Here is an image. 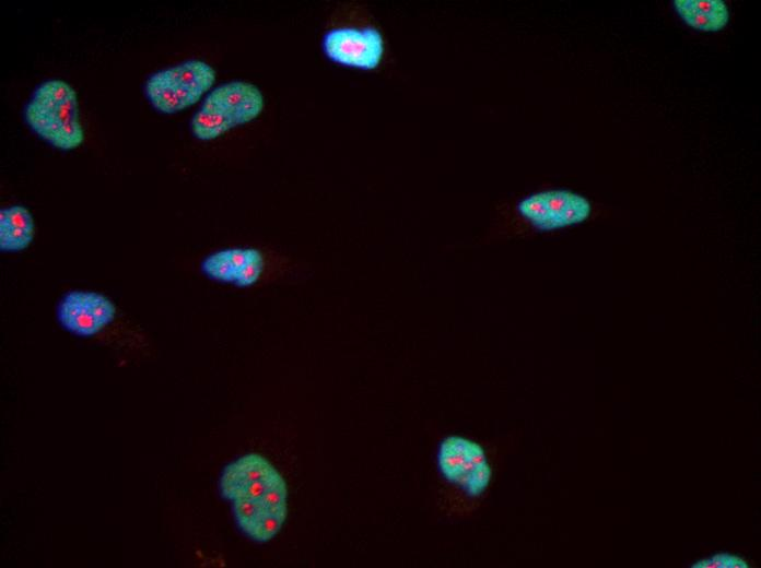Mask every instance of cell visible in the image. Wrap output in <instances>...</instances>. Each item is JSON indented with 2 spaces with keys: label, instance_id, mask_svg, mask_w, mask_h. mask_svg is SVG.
Returning a JSON list of instances; mask_svg holds the SVG:
<instances>
[{
  "label": "cell",
  "instance_id": "6da1fadb",
  "mask_svg": "<svg viewBox=\"0 0 761 568\" xmlns=\"http://www.w3.org/2000/svg\"><path fill=\"white\" fill-rule=\"evenodd\" d=\"M232 505L238 529L251 541L267 543L288 518V485L266 457L250 452L226 464L219 481Z\"/></svg>",
  "mask_w": 761,
  "mask_h": 568
},
{
  "label": "cell",
  "instance_id": "7a4b0ae2",
  "mask_svg": "<svg viewBox=\"0 0 761 568\" xmlns=\"http://www.w3.org/2000/svg\"><path fill=\"white\" fill-rule=\"evenodd\" d=\"M435 476L437 501L445 516L470 517L487 499L494 481L491 451L475 438L447 434L435 450Z\"/></svg>",
  "mask_w": 761,
  "mask_h": 568
},
{
  "label": "cell",
  "instance_id": "3957f363",
  "mask_svg": "<svg viewBox=\"0 0 761 568\" xmlns=\"http://www.w3.org/2000/svg\"><path fill=\"white\" fill-rule=\"evenodd\" d=\"M24 119L56 149L71 151L84 142L78 95L63 80L50 79L37 85L25 105Z\"/></svg>",
  "mask_w": 761,
  "mask_h": 568
},
{
  "label": "cell",
  "instance_id": "277c9868",
  "mask_svg": "<svg viewBox=\"0 0 761 568\" xmlns=\"http://www.w3.org/2000/svg\"><path fill=\"white\" fill-rule=\"evenodd\" d=\"M265 108V97L254 83L234 80L212 88L190 120L195 138L211 141L255 120Z\"/></svg>",
  "mask_w": 761,
  "mask_h": 568
},
{
  "label": "cell",
  "instance_id": "5b68a950",
  "mask_svg": "<svg viewBox=\"0 0 761 568\" xmlns=\"http://www.w3.org/2000/svg\"><path fill=\"white\" fill-rule=\"evenodd\" d=\"M199 270L212 282L237 288L268 285L298 274L297 267L251 246L215 250L200 261Z\"/></svg>",
  "mask_w": 761,
  "mask_h": 568
},
{
  "label": "cell",
  "instance_id": "8992f818",
  "mask_svg": "<svg viewBox=\"0 0 761 568\" xmlns=\"http://www.w3.org/2000/svg\"><path fill=\"white\" fill-rule=\"evenodd\" d=\"M216 80L214 68L200 59H189L152 73L144 83L151 106L163 114H176L197 104Z\"/></svg>",
  "mask_w": 761,
  "mask_h": 568
},
{
  "label": "cell",
  "instance_id": "52a82bcc",
  "mask_svg": "<svg viewBox=\"0 0 761 568\" xmlns=\"http://www.w3.org/2000/svg\"><path fill=\"white\" fill-rule=\"evenodd\" d=\"M520 217L541 232L581 224L589 218L593 206L581 193L570 189H547L523 198L516 205Z\"/></svg>",
  "mask_w": 761,
  "mask_h": 568
},
{
  "label": "cell",
  "instance_id": "ba28073f",
  "mask_svg": "<svg viewBox=\"0 0 761 568\" xmlns=\"http://www.w3.org/2000/svg\"><path fill=\"white\" fill-rule=\"evenodd\" d=\"M385 48L383 33L372 25L335 27L321 39V49L328 60L363 71L379 67Z\"/></svg>",
  "mask_w": 761,
  "mask_h": 568
},
{
  "label": "cell",
  "instance_id": "9c48e42d",
  "mask_svg": "<svg viewBox=\"0 0 761 568\" xmlns=\"http://www.w3.org/2000/svg\"><path fill=\"white\" fill-rule=\"evenodd\" d=\"M56 313L67 331L79 336H92L114 321L116 306L102 293L74 289L60 298Z\"/></svg>",
  "mask_w": 761,
  "mask_h": 568
},
{
  "label": "cell",
  "instance_id": "30bf717a",
  "mask_svg": "<svg viewBox=\"0 0 761 568\" xmlns=\"http://www.w3.org/2000/svg\"><path fill=\"white\" fill-rule=\"evenodd\" d=\"M35 224L32 213L20 204L0 210V250L19 252L33 241Z\"/></svg>",
  "mask_w": 761,
  "mask_h": 568
},
{
  "label": "cell",
  "instance_id": "8fae6325",
  "mask_svg": "<svg viewBox=\"0 0 761 568\" xmlns=\"http://www.w3.org/2000/svg\"><path fill=\"white\" fill-rule=\"evenodd\" d=\"M678 15L691 27L717 32L729 21V10L722 0H675Z\"/></svg>",
  "mask_w": 761,
  "mask_h": 568
},
{
  "label": "cell",
  "instance_id": "7c38bea8",
  "mask_svg": "<svg viewBox=\"0 0 761 568\" xmlns=\"http://www.w3.org/2000/svg\"><path fill=\"white\" fill-rule=\"evenodd\" d=\"M692 568H749L747 560L739 555L718 553L713 556L695 561Z\"/></svg>",
  "mask_w": 761,
  "mask_h": 568
}]
</instances>
